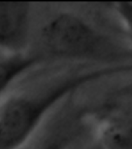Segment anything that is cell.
I'll use <instances>...</instances> for the list:
<instances>
[{"label": "cell", "mask_w": 132, "mask_h": 149, "mask_svg": "<svg viewBox=\"0 0 132 149\" xmlns=\"http://www.w3.org/2000/svg\"><path fill=\"white\" fill-rule=\"evenodd\" d=\"M132 72V62L79 70L37 88L7 94L0 100V149H22L37 135L54 109L83 86Z\"/></svg>", "instance_id": "1"}, {"label": "cell", "mask_w": 132, "mask_h": 149, "mask_svg": "<svg viewBox=\"0 0 132 149\" xmlns=\"http://www.w3.org/2000/svg\"><path fill=\"white\" fill-rule=\"evenodd\" d=\"M44 58L105 61L123 55L121 48L105 33L84 17L62 11L42 26L39 35ZM120 63V62H119Z\"/></svg>", "instance_id": "2"}, {"label": "cell", "mask_w": 132, "mask_h": 149, "mask_svg": "<svg viewBox=\"0 0 132 149\" xmlns=\"http://www.w3.org/2000/svg\"><path fill=\"white\" fill-rule=\"evenodd\" d=\"M99 149H132V92L119 94L85 115Z\"/></svg>", "instance_id": "3"}, {"label": "cell", "mask_w": 132, "mask_h": 149, "mask_svg": "<svg viewBox=\"0 0 132 149\" xmlns=\"http://www.w3.org/2000/svg\"><path fill=\"white\" fill-rule=\"evenodd\" d=\"M31 13L28 2H0V49L5 55L27 53Z\"/></svg>", "instance_id": "4"}, {"label": "cell", "mask_w": 132, "mask_h": 149, "mask_svg": "<svg viewBox=\"0 0 132 149\" xmlns=\"http://www.w3.org/2000/svg\"><path fill=\"white\" fill-rule=\"evenodd\" d=\"M85 116L70 115L56 121L44 134L37 133L22 149H70L83 134Z\"/></svg>", "instance_id": "5"}, {"label": "cell", "mask_w": 132, "mask_h": 149, "mask_svg": "<svg viewBox=\"0 0 132 149\" xmlns=\"http://www.w3.org/2000/svg\"><path fill=\"white\" fill-rule=\"evenodd\" d=\"M44 60L41 54L5 55L0 58V100L19 78Z\"/></svg>", "instance_id": "6"}, {"label": "cell", "mask_w": 132, "mask_h": 149, "mask_svg": "<svg viewBox=\"0 0 132 149\" xmlns=\"http://www.w3.org/2000/svg\"><path fill=\"white\" fill-rule=\"evenodd\" d=\"M112 6L123 24L132 45V2H116Z\"/></svg>", "instance_id": "7"}, {"label": "cell", "mask_w": 132, "mask_h": 149, "mask_svg": "<svg viewBox=\"0 0 132 149\" xmlns=\"http://www.w3.org/2000/svg\"><path fill=\"white\" fill-rule=\"evenodd\" d=\"M95 149H99V147H98V145L96 144V142H95Z\"/></svg>", "instance_id": "8"}]
</instances>
